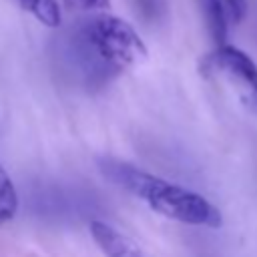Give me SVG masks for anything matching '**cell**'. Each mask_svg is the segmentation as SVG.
<instances>
[{"instance_id": "obj_1", "label": "cell", "mask_w": 257, "mask_h": 257, "mask_svg": "<svg viewBox=\"0 0 257 257\" xmlns=\"http://www.w3.org/2000/svg\"><path fill=\"white\" fill-rule=\"evenodd\" d=\"M96 165L106 181L145 201L155 213L187 225L221 227L223 219L219 209L203 195L118 159L102 157L96 161Z\"/></svg>"}, {"instance_id": "obj_2", "label": "cell", "mask_w": 257, "mask_h": 257, "mask_svg": "<svg viewBox=\"0 0 257 257\" xmlns=\"http://www.w3.org/2000/svg\"><path fill=\"white\" fill-rule=\"evenodd\" d=\"M72 52L90 78H108L147 58L141 34L122 18L96 12L72 34Z\"/></svg>"}, {"instance_id": "obj_3", "label": "cell", "mask_w": 257, "mask_h": 257, "mask_svg": "<svg viewBox=\"0 0 257 257\" xmlns=\"http://www.w3.org/2000/svg\"><path fill=\"white\" fill-rule=\"evenodd\" d=\"M205 66L221 72L235 86L241 102L257 112V64L245 50L229 42L219 44L205 58Z\"/></svg>"}, {"instance_id": "obj_4", "label": "cell", "mask_w": 257, "mask_h": 257, "mask_svg": "<svg viewBox=\"0 0 257 257\" xmlns=\"http://www.w3.org/2000/svg\"><path fill=\"white\" fill-rule=\"evenodd\" d=\"M88 229H90L92 241L104 253V257H145L141 249L112 225L96 219V221H90Z\"/></svg>"}, {"instance_id": "obj_5", "label": "cell", "mask_w": 257, "mask_h": 257, "mask_svg": "<svg viewBox=\"0 0 257 257\" xmlns=\"http://www.w3.org/2000/svg\"><path fill=\"white\" fill-rule=\"evenodd\" d=\"M197 2H199L211 40L215 42V46L225 44L227 34H229V24H231V16H229L225 0H197Z\"/></svg>"}, {"instance_id": "obj_6", "label": "cell", "mask_w": 257, "mask_h": 257, "mask_svg": "<svg viewBox=\"0 0 257 257\" xmlns=\"http://www.w3.org/2000/svg\"><path fill=\"white\" fill-rule=\"evenodd\" d=\"M22 10L36 18L46 28H58L62 22V8L58 0H18Z\"/></svg>"}, {"instance_id": "obj_7", "label": "cell", "mask_w": 257, "mask_h": 257, "mask_svg": "<svg viewBox=\"0 0 257 257\" xmlns=\"http://www.w3.org/2000/svg\"><path fill=\"white\" fill-rule=\"evenodd\" d=\"M18 193L16 187L6 171V167L0 163V227L10 223L18 213Z\"/></svg>"}, {"instance_id": "obj_8", "label": "cell", "mask_w": 257, "mask_h": 257, "mask_svg": "<svg viewBox=\"0 0 257 257\" xmlns=\"http://www.w3.org/2000/svg\"><path fill=\"white\" fill-rule=\"evenodd\" d=\"M225 4L231 16V24H239L247 14V0H225Z\"/></svg>"}, {"instance_id": "obj_9", "label": "cell", "mask_w": 257, "mask_h": 257, "mask_svg": "<svg viewBox=\"0 0 257 257\" xmlns=\"http://www.w3.org/2000/svg\"><path fill=\"white\" fill-rule=\"evenodd\" d=\"M70 2L86 12H106L110 8V0H70Z\"/></svg>"}, {"instance_id": "obj_10", "label": "cell", "mask_w": 257, "mask_h": 257, "mask_svg": "<svg viewBox=\"0 0 257 257\" xmlns=\"http://www.w3.org/2000/svg\"><path fill=\"white\" fill-rule=\"evenodd\" d=\"M137 2V6H139V10H141V14L145 16V18H153L155 14H157V0H135Z\"/></svg>"}]
</instances>
